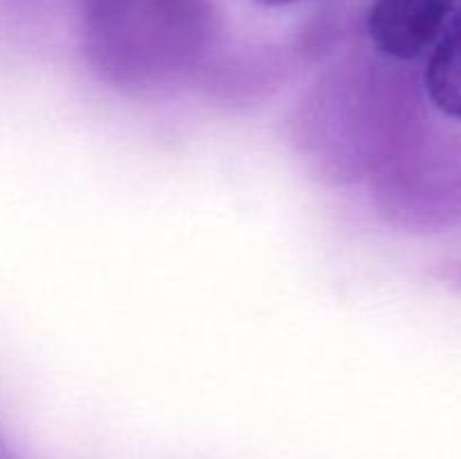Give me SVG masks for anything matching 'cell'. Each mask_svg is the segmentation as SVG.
Masks as SVG:
<instances>
[{
	"label": "cell",
	"mask_w": 461,
	"mask_h": 459,
	"mask_svg": "<svg viewBox=\"0 0 461 459\" xmlns=\"http://www.w3.org/2000/svg\"><path fill=\"white\" fill-rule=\"evenodd\" d=\"M257 3L270 4V7H279V4H293L297 3V0H257Z\"/></svg>",
	"instance_id": "cell-3"
},
{
	"label": "cell",
	"mask_w": 461,
	"mask_h": 459,
	"mask_svg": "<svg viewBox=\"0 0 461 459\" xmlns=\"http://www.w3.org/2000/svg\"><path fill=\"white\" fill-rule=\"evenodd\" d=\"M426 88L444 115L461 120V7L437 36L426 68Z\"/></svg>",
	"instance_id": "cell-2"
},
{
	"label": "cell",
	"mask_w": 461,
	"mask_h": 459,
	"mask_svg": "<svg viewBox=\"0 0 461 459\" xmlns=\"http://www.w3.org/2000/svg\"><path fill=\"white\" fill-rule=\"evenodd\" d=\"M453 4L455 0H374L369 39L385 57L417 58L441 34Z\"/></svg>",
	"instance_id": "cell-1"
}]
</instances>
